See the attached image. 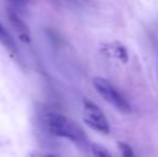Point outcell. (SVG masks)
Returning a JSON list of instances; mask_svg holds the SVG:
<instances>
[{
    "instance_id": "1",
    "label": "cell",
    "mask_w": 158,
    "mask_h": 157,
    "mask_svg": "<svg viewBox=\"0 0 158 157\" xmlns=\"http://www.w3.org/2000/svg\"><path fill=\"white\" fill-rule=\"evenodd\" d=\"M43 124L48 132L57 138H64L80 145L87 142V136L73 119L61 113L48 112L44 114Z\"/></svg>"
},
{
    "instance_id": "10",
    "label": "cell",
    "mask_w": 158,
    "mask_h": 157,
    "mask_svg": "<svg viewBox=\"0 0 158 157\" xmlns=\"http://www.w3.org/2000/svg\"><path fill=\"white\" fill-rule=\"evenodd\" d=\"M14 1H19V2H23L24 0H14Z\"/></svg>"
},
{
    "instance_id": "2",
    "label": "cell",
    "mask_w": 158,
    "mask_h": 157,
    "mask_svg": "<svg viewBox=\"0 0 158 157\" xmlns=\"http://www.w3.org/2000/svg\"><path fill=\"white\" fill-rule=\"evenodd\" d=\"M93 86L96 92L104 99L112 107L118 110L122 113H129L131 111L130 103L128 100L115 88V86L108 81L106 79L101 76H95L93 79Z\"/></svg>"
},
{
    "instance_id": "7",
    "label": "cell",
    "mask_w": 158,
    "mask_h": 157,
    "mask_svg": "<svg viewBox=\"0 0 158 157\" xmlns=\"http://www.w3.org/2000/svg\"><path fill=\"white\" fill-rule=\"evenodd\" d=\"M117 147H118V151L121 153V157H135L132 147L128 143L118 142L117 143Z\"/></svg>"
},
{
    "instance_id": "4",
    "label": "cell",
    "mask_w": 158,
    "mask_h": 157,
    "mask_svg": "<svg viewBox=\"0 0 158 157\" xmlns=\"http://www.w3.org/2000/svg\"><path fill=\"white\" fill-rule=\"evenodd\" d=\"M9 23L13 27V29L17 32L19 39L24 42H30V30L28 25L12 10H8Z\"/></svg>"
},
{
    "instance_id": "8",
    "label": "cell",
    "mask_w": 158,
    "mask_h": 157,
    "mask_svg": "<svg viewBox=\"0 0 158 157\" xmlns=\"http://www.w3.org/2000/svg\"><path fill=\"white\" fill-rule=\"evenodd\" d=\"M92 152L94 154V157H112L103 147H101L99 144H93Z\"/></svg>"
},
{
    "instance_id": "9",
    "label": "cell",
    "mask_w": 158,
    "mask_h": 157,
    "mask_svg": "<svg viewBox=\"0 0 158 157\" xmlns=\"http://www.w3.org/2000/svg\"><path fill=\"white\" fill-rule=\"evenodd\" d=\"M43 157H57V156L54 155V154H46V155H44Z\"/></svg>"
},
{
    "instance_id": "5",
    "label": "cell",
    "mask_w": 158,
    "mask_h": 157,
    "mask_svg": "<svg viewBox=\"0 0 158 157\" xmlns=\"http://www.w3.org/2000/svg\"><path fill=\"white\" fill-rule=\"evenodd\" d=\"M102 52L103 54H106V56L112 57L114 59L122 61V63H127L128 61V51L127 48L124 45L123 43L118 41H114L112 43L104 44L102 46Z\"/></svg>"
},
{
    "instance_id": "3",
    "label": "cell",
    "mask_w": 158,
    "mask_h": 157,
    "mask_svg": "<svg viewBox=\"0 0 158 157\" xmlns=\"http://www.w3.org/2000/svg\"><path fill=\"white\" fill-rule=\"evenodd\" d=\"M83 121L90 129L101 134H110V124L102 110L94 101L84 99L83 101Z\"/></svg>"
},
{
    "instance_id": "6",
    "label": "cell",
    "mask_w": 158,
    "mask_h": 157,
    "mask_svg": "<svg viewBox=\"0 0 158 157\" xmlns=\"http://www.w3.org/2000/svg\"><path fill=\"white\" fill-rule=\"evenodd\" d=\"M0 43L9 51V52L16 54L17 53V45L15 43L13 37L9 34L8 30L4 28V26L0 23Z\"/></svg>"
}]
</instances>
